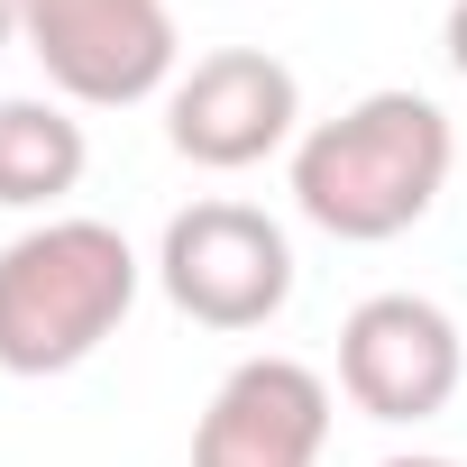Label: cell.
<instances>
[{"label": "cell", "instance_id": "cell-1", "mask_svg": "<svg viewBox=\"0 0 467 467\" xmlns=\"http://www.w3.org/2000/svg\"><path fill=\"white\" fill-rule=\"evenodd\" d=\"M449 165H458V138L431 92H367L339 119L303 129L294 202L312 229L376 248V239H403L412 220H431V202L449 192Z\"/></svg>", "mask_w": 467, "mask_h": 467}, {"label": "cell", "instance_id": "cell-2", "mask_svg": "<svg viewBox=\"0 0 467 467\" xmlns=\"http://www.w3.org/2000/svg\"><path fill=\"white\" fill-rule=\"evenodd\" d=\"M138 303V248L110 220H37L0 248V376L83 367Z\"/></svg>", "mask_w": 467, "mask_h": 467}, {"label": "cell", "instance_id": "cell-3", "mask_svg": "<svg viewBox=\"0 0 467 467\" xmlns=\"http://www.w3.org/2000/svg\"><path fill=\"white\" fill-rule=\"evenodd\" d=\"M165 303L202 330H266L294 303V248L285 229L248 202H192L165 220V248H156Z\"/></svg>", "mask_w": 467, "mask_h": 467}, {"label": "cell", "instance_id": "cell-4", "mask_svg": "<svg viewBox=\"0 0 467 467\" xmlns=\"http://www.w3.org/2000/svg\"><path fill=\"white\" fill-rule=\"evenodd\" d=\"M19 37L47 65V83L92 110H129L174 83V10L165 0H28Z\"/></svg>", "mask_w": 467, "mask_h": 467}, {"label": "cell", "instance_id": "cell-5", "mask_svg": "<svg viewBox=\"0 0 467 467\" xmlns=\"http://www.w3.org/2000/svg\"><path fill=\"white\" fill-rule=\"evenodd\" d=\"M467 376L458 321L431 294H367L339 321V394L367 421H431Z\"/></svg>", "mask_w": 467, "mask_h": 467}, {"label": "cell", "instance_id": "cell-6", "mask_svg": "<svg viewBox=\"0 0 467 467\" xmlns=\"http://www.w3.org/2000/svg\"><path fill=\"white\" fill-rule=\"evenodd\" d=\"M303 119V83L285 56L266 47H220L202 56L174 92H165V138L174 156L211 165V174H239V165H266Z\"/></svg>", "mask_w": 467, "mask_h": 467}, {"label": "cell", "instance_id": "cell-7", "mask_svg": "<svg viewBox=\"0 0 467 467\" xmlns=\"http://www.w3.org/2000/svg\"><path fill=\"white\" fill-rule=\"evenodd\" d=\"M330 449V385L303 358H248L192 421V467H321Z\"/></svg>", "mask_w": 467, "mask_h": 467}, {"label": "cell", "instance_id": "cell-8", "mask_svg": "<svg viewBox=\"0 0 467 467\" xmlns=\"http://www.w3.org/2000/svg\"><path fill=\"white\" fill-rule=\"evenodd\" d=\"M83 119L56 101H0V211H47L83 183Z\"/></svg>", "mask_w": 467, "mask_h": 467}, {"label": "cell", "instance_id": "cell-9", "mask_svg": "<svg viewBox=\"0 0 467 467\" xmlns=\"http://www.w3.org/2000/svg\"><path fill=\"white\" fill-rule=\"evenodd\" d=\"M449 65L467 74V0H458V10H449Z\"/></svg>", "mask_w": 467, "mask_h": 467}, {"label": "cell", "instance_id": "cell-10", "mask_svg": "<svg viewBox=\"0 0 467 467\" xmlns=\"http://www.w3.org/2000/svg\"><path fill=\"white\" fill-rule=\"evenodd\" d=\"M19 10H28V0H0V47L19 37Z\"/></svg>", "mask_w": 467, "mask_h": 467}, {"label": "cell", "instance_id": "cell-11", "mask_svg": "<svg viewBox=\"0 0 467 467\" xmlns=\"http://www.w3.org/2000/svg\"><path fill=\"white\" fill-rule=\"evenodd\" d=\"M376 467H458V458H421V449H412V458H376Z\"/></svg>", "mask_w": 467, "mask_h": 467}]
</instances>
